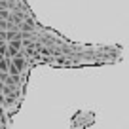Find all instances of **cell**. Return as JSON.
Masks as SVG:
<instances>
[{
    "label": "cell",
    "instance_id": "obj_4",
    "mask_svg": "<svg viewBox=\"0 0 129 129\" xmlns=\"http://www.w3.org/2000/svg\"><path fill=\"white\" fill-rule=\"evenodd\" d=\"M2 116H4V112H2V106H0V118H2Z\"/></svg>",
    "mask_w": 129,
    "mask_h": 129
},
{
    "label": "cell",
    "instance_id": "obj_5",
    "mask_svg": "<svg viewBox=\"0 0 129 129\" xmlns=\"http://www.w3.org/2000/svg\"><path fill=\"white\" fill-rule=\"evenodd\" d=\"M2 46H4V42H2V40H0V48H2Z\"/></svg>",
    "mask_w": 129,
    "mask_h": 129
},
{
    "label": "cell",
    "instance_id": "obj_2",
    "mask_svg": "<svg viewBox=\"0 0 129 129\" xmlns=\"http://www.w3.org/2000/svg\"><path fill=\"white\" fill-rule=\"evenodd\" d=\"M8 67H10V59L2 57L0 59V72H8Z\"/></svg>",
    "mask_w": 129,
    "mask_h": 129
},
{
    "label": "cell",
    "instance_id": "obj_1",
    "mask_svg": "<svg viewBox=\"0 0 129 129\" xmlns=\"http://www.w3.org/2000/svg\"><path fill=\"white\" fill-rule=\"evenodd\" d=\"M12 64L21 72V70H23V67H25V61H23V57H21V55H15V57L12 59Z\"/></svg>",
    "mask_w": 129,
    "mask_h": 129
},
{
    "label": "cell",
    "instance_id": "obj_3",
    "mask_svg": "<svg viewBox=\"0 0 129 129\" xmlns=\"http://www.w3.org/2000/svg\"><path fill=\"white\" fill-rule=\"evenodd\" d=\"M10 46H13V48L19 49V48H21V40H12V44H10Z\"/></svg>",
    "mask_w": 129,
    "mask_h": 129
}]
</instances>
